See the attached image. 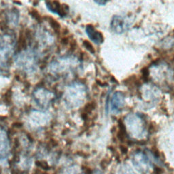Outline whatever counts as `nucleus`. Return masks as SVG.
<instances>
[{"mask_svg": "<svg viewBox=\"0 0 174 174\" xmlns=\"http://www.w3.org/2000/svg\"><path fill=\"white\" fill-rule=\"evenodd\" d=\"M16 63L19 67L26 72L32 73L36 71L38 57L34 51L25 50L21 51L16 57Z\"/></svg>", "mask_w": 174, "mask_h": 174, "instance_id": "nucleus-1", "label": "nucleus"}, {"mask_svg": "<svg viewBox=\"0 0 174 174\" xmlns=\"http://www.w3.org/2000/svg\"><path fill=\"white\" fill-rule=\"evenodd\" d=\"M86 95V90L83 85L74 84L67 88L65 102L72 108L78 107L83 102Z\"/></svg>", "mask_w": 174, "mask_h": 174, "instance_id": "nucleus-2", "label": "nucleus"}, {"mask_svg": "<svg viewBox=\"0 0 174 174\" xmlns=\"http://www.w3.org/2000/svg\"><path fill=\"white\" fill-rule=\"evenodd\" d=\"M10 153V143L8 133L4 127H0V160H6Z\"/></svg>", "mask_w": 174, "mask_h": 174, "instance_id": "nucleus-3", "label": "nucleus"}, {"mask_svg": "<svg viewBox=\"0 0 174 174\" xmlns=\"http://www.w3.org/2000/svg\"><path fill=\"white\" fill-rule=\"evenodd\" d=\"M34 97L35 101L40 108H47L54 97L50 91L44 88H38L34 92Z\"/></svg>", "mask_w": 174, "mask_h": 174, "instance_id": "nucleus-4", "label": "nucleus"}, {"mask_svg": "<svg viewBox=\"0 0 174 174\" xmlns=\"http://www.w3.org/2000/svg\"><path fill=\"white\" fill-rule=\"evenodd\" d=\"M125 104V97L122 92H116L111 100V110L113 113H118Z\"/></svg>", "mask_w": 174, "mask_h": 174, "instance_id": "nucleus-5", "label": "nucleus"}, {"mask_svg": "<svg viewBox=\"0 0 174 174\" xmlns=\"http://www.w3.org/2000/svg\"><path fill=\"white\" fill-rule=\"evenodd\" d=\"M86 33L87 36L93 42L97 44H101L103 42L104 37L101 32L97 31L92 25H88L86 27Z\"/></svg>", "mask_w": 174, "mask_h": 174, "instance_id": "nucleus-6", "label": "nucleus"}, {"mask_svg": "<svg viewBox=\"0 0 174 174\" xmlns=\"http://www.w3.org/2000/svg\"><path fill=\"white\" fill-rule=\"evenodd\" d=\"M111 29L116 34H123L126 30V25L124 19L120 16H114L111 21Z\"/></svg>", "mask_w": 174, "mask_h": 174, "instance_id": "nucleus-7", "label": "nucleus"}, {"mask_svg": "<svg viewBox=\"0 0 174 174\" xmlns=\"http://www.w3.org/2000/svg\"><path fill=\"white\" fill-rule=\"evenodd\" d=\"M46 5L48 9L51 12L56 14H58V16H61V4L59 3V1H46Z\"/></svg>", "mask_w": 174, "mask_h": 174, "instance_id": "nucleus-8", "label": "nucleus"}, {"mask_svg": "<svg viewBox=\"0 0 174 174\" xmlns=\"http://www.w3.org/2000/svg\"><path fill=\"white\" fill-rule=\"evenodd\" d=\"M118 131L117 132V138L121 142H125L126 141V139L127 138V133L126 130V127L125 124L121 119H119L118 122Z\"/></svg>", "mask_w": 174, "mask_h": 174, "instance_id": "nucleus-9", "label": "nucleus"}, {"mask_svg": "<svg viewBox=\"0 0 174 174\" xmlns=\"http://www.w3.org/2000/svg\"><path fill=\"white\" fill-rule=\"evenodd\" d=\"M19 14L18 10L14 11V9H13L11 12L8 13L7 15L8 17V21L10 22V23H12L13 25H16L18 23L19 21Z\"/></svg>", "mask_w": 174, "mask_h": 174, "instance_id": "nucleus-10", "label": "nucleus"}, {"mask_svg": "<svg viewBox=\"0 0 174 174\" xmlns=\"http://www.w3.org/2000/svg\"><path fill=\"white\" fill-rule=\"evenodd\" d=\"M47 21H48V23L50 24V25L51 26V27L53 28V29L54 30V31L56 33V34H59L61 32V25L59 23L56 21L55 19H54L53 18H51V17L48 16L47 17Z\"/></svg>", "mask_w": 174, "mask_h": 174, "instance_id": "nucleus-11", "label": "nucleus"}, {"mask_svg": "<svg viewBox=\"0 0 174 174\" xmlns=\"http://www.w3.org/2000/svg\"><path fill=\"white\" fill-rule=\"evenodd\" d=\"M97 107V103L95 101H91L89 103H86L85 107L84 108V113H85L86 114H91L93 110H95Z\"/></svg>", "mask_w": 174, "mask_h": 174, "instance_id": "nucleus-12", "label": "nucleus"}, {"mask_svg": "<svg viewBox=\"0 0 174 174\" xmlns=\"http://www.w3.org/2000/svg\"><path fill=\"white\" fill-rule=\"evenodd\" d=\"M141 80L143 82H148L149 80V69L148 67H144L141 69Z\"/></svg>", "mask_w": 174, "mask_h": 174, "instance_id": "nucleus-13", "label": "nucleus"}, {"mask_svg": "<svg viewBox=\"0 0 174 174\" xmlns=\"http://www.w3.org/2000/svg\"><path fill=\"white\" fill-rule=\"evenodd\" d=\"M29 14L31 15L32 18H34L35 20H36L39 23L42 20V16H41L40 13L38 12V10L35 9H31L29 11Z\"/></svg>", "mask_w": 174, "mask_h": 174, "instance_id": "nucleus-14", "label": "nucleus"}, {"mask_svg": "<svg viewBox=\"0 0 174 174\" xmlns=\"http://www.w3.org/2000/svg\"><path fill=\"white\" fill-rule=\"evenodd\" d=\"M83 46H84V47L87 50V51L90 52L91 53H92V54L95 53V50L94 48V47H93L92 44L89 42V41L84 40L83 41Z\"/></svg>", "mask_w": 174, "mask_h": 174, "instance_id": "nucleus-15", "label": "nucleus"}, {"mask_svg": "<svg viewBox=\"0 0 174 174\" xmlns=\"http://www.w3.org/2000/svg\"><path fill=\"white\" fill-rule=\"evenodd\" d=\"M11 97H12V92H11L10 91H8V92L4 95V102H6V103H10L11 102Z\"/></svg>", "mask_w": 174, "mask_h": 174, "instance_id": "nucleus-16", "label": "nucleus"}, {"mask_svg": "<svg viewBox=\"0 0 174 174\" xmlns=\"http://www.w3.org/2000/svg\"><path fill=\"white\" fill-rule=\"evenodd\" d=\"M111 162V160L108 159V158H104V159L102 160V161L101 163V166L103 169H105L106 167L108 166V165L110 164V163Z\"/></svg>", "mask_w": 174, "mask_h": 174, "instance_id": "nucleus-17", "label": "nucleus"}, {"mask_svg": "<svg viewBox=\"0 0 174 174\" xmlns=\"http://www.w3.org/2000/svg\"><path fill=\"white\" fill-rule=\"evenodd\" d=\"M153 172H154V174H163V169L161 168V167H159L158 166H154Z\"/></svg>", "mask_w": 174, "mask_h": 174, "instance_id": "nucleus-18", "label": "nucleus"}, {"mask_svg": "<svg viewBox=\"0 0 174 174\" xmlns=\"http://www.w3.org/2000/svg\"><path fill=\"white\" fill-rule=\"evenodd\" d=\"M120 150L123 154H127L128 153V148L124 145H120Z\"/></svg>", "mask_w": 174, "mask_h": 174, "instance_id": "nucleus-19", "label": "nucleus"}, {"mask_svg": "<svg viewBox=\"0 0 174 174\" xmlns=\"http://www.w3.org/2000/svg\"><path fill=\"white\" fill-rule=\"evenodd\" d=\"M69 42V38H66V37H64V38H63L61 39V43L63 45L68 44Z\"/></svg>", "mask_w": 174, "mask_h": 174, "instance_id": "nucleus-20", "label": "nucleus"}, {"mask_svg": "<svg viewBox=\"0 0 174 174\" xmlns=\"http://www.w3.org/2000/svg\"><path fill=\"white\" fill-rule=\"evenodd\" d=\"M107 2H108L107 1H103V0H98V1H95V3H96L101 6L105 5L106 4H107Z\"/></svg>", "mask_w": 174, "mask_h": 174, "instance_id": "nucleus-21", "label": "nucleus"}, {"mask_svg": "<svg viewBox=\"0 0 174 174\" xmlns=\"http://www.w3.org/2000/svg\"><path fill=\"white\" fill-rule=\"evenodd\" d=\"M13 127L20 128L22 127V124L21 123H19V122H16V123H14V124H13Z\"/></svg>", "mask_w": 174, "mask_h": 174, "instance_id": "nucleus-22", "label": "nucleus"}, {"mask_svg": "<svg viewBox=\"0 0 174 174\" xmlns=\"http://www.w3.org/2000/svg\"><path fill=\"white\" fill-rule=\"evenodd\" d=\"M173 36L174 37V29L173 30Z\"/></svg>", "mask_w": 174, "mask_h": 174, "instance_id": "nucleus-23", "label": "nucleus"}]
</instances>
